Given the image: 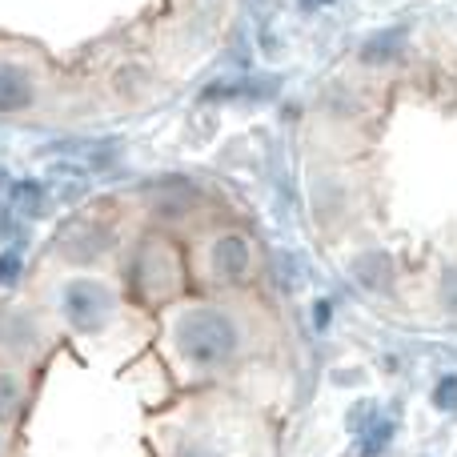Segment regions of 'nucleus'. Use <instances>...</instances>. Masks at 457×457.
I'll return each mask as SVG.
<instances>
[{
	"instance_id": "nucleus-1",
	"label": "nucleus",
	"mask_w": 457,
	"mask_h": 457,
	"mask_svg": "<svg viewBox=\"0 0 457 457\" xmlns=\"http://www.w3.org/2000/svg\"><path fill=\"white\" fill-rule=\"evenodd\" d=\"M173 333H177V349H181L185 361L205 365V370L228 361V357L237 353V341H241L233 317L221 313V309H209V305L181 313Z\"/></svg>"
},
{
	"instance_id": "nucleus-2",
	"label": "nucleus",
	"mask_w": 457,
	"mask_h": 457,
	"mask_svg": "<svg viewBox=\"0 0 457 457\" xmlns=\"http://www.w3.org/2000/svg\"><path fill=\"white\" fill-rule=\"evenodd\" d=\"M61 305H64V317L72 321V329L96 333L104 321H109L112 301H109V289H104V285H96V281H72L69 289H64Z\"/></svg>"
},
{
	"instance_id": "nucleus-3",
	"label": "nucleus",
	"mask_w": 457,
	"mask_h": 457,
	"mask_svg": "<svg viewBox=\"0 0 457 457\" xmlns=\"http://www.w3.org/2000/svg\"><path fill=\"white\" fill-rule=\"evenodd\" d=\"M104 249H109V228H104V225H96V221H72V225L61 228V253L69 261H77V265L101 257Z\"/></svg>"
},
{
	"instance_id": "nucleus-4",
	"label": "nucleus",
	"mask_w": 457,
	"mask_h": 457,
	"mask_svg": "<svg viewBox=\"0 0 457 457\" xmlns=\"http://www.w3.org/2000/svg\"><path fill=\"white\" fill-rule=\"evenodd\" d=\"M249 241L237 233L228 237H217L213 241V273L221 277V281H245V273H249Z\"/></svg>"
},
{
	"instance_id": "nucleus-5",
	"label": "nucleus",
	"mask_w": 457,
	"mask_h": 457,
	"mask_svg": "<svg viewBox=\"0 0 457 457\" xmlns=\"http://www.w3.org/2000/svg\"><path fill=\"white\" fill-rule=\"evenodd\" d=\"M37 88L21 64H0V112H21L32 104Z\"/></svg>"
},
{
	"instance_id": "nucleus-6",
	"label": "nucleus",
	"mask_w": 457,
	"mask_h": 457,
	"mask_svg": "<svg viewBox=\"0 0 457 457\" xmlns=\"http://www.w3.org/2000/svg\"><path fill=\"white\" fill-rule=\"evenodd\" d=\"M8 201H12V213L40 217L45 213V185L40 181H16L12 189H8Z\"/></svg>"
},
{
	"instance_id": "nucleus-7",
	"label": "nucleus",
	"mask_w": 457,
	"mask_h": 457,
	"mask_svg": "<svg viewBox=\"0 0 457 457\" xmlns=\"http://www.w3.org/2000/svg\"><path fill=\"white\" fill-rule=\"evenodd\" d=\"M353 269H357V277H361V285H370V289H386V277H389L386 257H378V253H370V257H361Z\"/></svg>"
},
{
	"instance_id": "nucleus-8",
	"label": "nucleus",
	"mask_w": 457,
	"mask_h": 457,
	"mask_svg": "<svg viewBox=\"0 0 457 457\" xmlns=\"http://www.w3.org/2000/svg\"><path fill=\"white\" fill-rule=\"evenodd\" d=\"M16 410H21V386H16V378L0 373V426H4V421H12Z\"/></svg>"
},
{
	"instance_id": "nucleus-9",
	"label": "nucleus",
	"mask_w": 457,
	"mask_h": 457,
	"mask_svg": "<svg viewBox=\"0 0 457 457\" xmlns=\"http://www.w3.org/2000/svg\"><path fill=\"white\" fill-rule=\"evenodd\" d=\"M402 45V32H389V37H373L370 45H365V61H386V56H394L389 48H397Z\"/></svg>"
},
{
	"instance_id": "nucleus-10",
	"label": "nucleus",
	"mask_w": 457,
	"mask_h": 457,
	"mask_svg": "<svg viewBox=\"0 0 457 457\" xmlns=\"http://www.w3.org/2000/svg\"><path fill=\"white\" fill-rule=\"evenodd\" d=\"M389 434H394V426H389L386 418H381V421H373V426L365 429V442H361V450H365V453H378L381 445L389 442Z\"/></svg>"
},
{
	"instance_id": "nucleus-11",
	"label": "nucleus",
	"mask_w": 457,
	"mask_h": 457,
	"mask_svg": "<svg viewBox=\"0 0 457 457\" xmlns=\"http://www.w3.org/2000/svg\"><path fill=\"white\" fill-rule=\"evenodd\" d=\"M434 402L442 405V410H457V373H453V378H442V381H437Z\"/></svg>"
},
{
	"instance_id": "nucleus-12",
	"label": "nucleus",
	"mask_w": 457,
	"mask_h": 457,
	"mask_svg": "<svg viewBox=\"0 0 457 457\" xmlns=\"http://www.w3.org/2000/svg\"><path fill=\"white\" fill-rule=\"evenodd\" d=\"M21 277V253H0V285H12Z\"/></svg>"
},
{
	"instance_id": "nucleus-13",
	"label": "nucleus",
	"mask_w": 457,
	"mask_h": 457,
	"mask_svg": "<svg viewBox=\"0 0 457 457\" xmlns=\"http://www.w3.org/2000/svg\"><path fill=\"white\" fill-rule=\"evenodd\" d=\"M177 457H213V453L201 450V445H181V450H177Z\"/></svg>"
},
{
	"instance_id": "nucleus-14",
	"label": "nucleus",
	"mask_w": 457,
	"mask_h": 457,
	"mask_svg": "<svg viewBox=\"0 0 457 457\" xmlns=\"http://www.w3.org/2000/svg\"><path fill=\"white\" fill-rule=\"evenodd\" d=\"M445 301L457 309V273H450V281H445Z\"/></svg>"
},
{
	"instance_id": "nucleus-15",
	"label": "nucleus",
	"mask_w": 457,
	"mask_h": 457,
	"mask_svg": "<svg viewBox=\"0 0 457 457\" xmlns=\"http://www.w3.org/2000/svg\"><path fill=\"white\" fill-rule=\"evenodd\" d=\"M325 321H329V305L321 301V305H317V325H325Z\"/></svg>"
},
{
	"instance_id": "nucleus-16",
	"label": "nucleus",
	"mask_w": 457,
	"mask_h": 457,
	"mask_svg": "<svg viewBox=\"0 0 457 457\" xmlns=\"http://www.w3.org/2000/svg\"><path fill=\"white\" fill-rule=\"evenodd\" d=\"M309 4H313V0H309ZM317 4H329V0H317Z\"/></svg>"
}]
</instances>
